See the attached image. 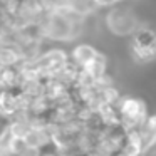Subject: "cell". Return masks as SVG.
I'll return each instance as SVG.
<instances>
[{
  "label": "cell",
  "mask_w": 156,
  "mask_h": 156,
  "mask_svg": "<svg viewBox=\"0 0 156 156\" xmlns=\"http://www.w3.org/2000/svg\"><path fill=\"white\" fill-rule=\"evenodd\" d=\"M102 19H104V25L108 32L118 39L129 37L136 30V27L143 22V19L139 17L138 10H136V5L129 4L128 0H121V2H116V4L106 7Z\"/></svg>",
  "instance_id": "obj_1"
},
{
  "label": "cell",
  "mask_w": 156,
  "mask_h": 156,
  "mask_svg": "<svg viewBox=\"0 0 156 156\" xmlns=\"http://www.w3.org/2000/svg\"><path fill=\"white\" fill-rule=\"evenodd\" d=\"M128 52L138 64H149L156 61V25L143 20L128 37Z\"/></svg>",
  "instance_id": "obj_2"
},
{
  "label": "cell",
  "mask_w": 156,
  "mask_h": 156,
  "mask_svg": "<svg viewBox=\"0 0 156 156\" xmlns=\"http://www.w3.org/2000/svg\"><path fill=\"white\" fill-rule=\"evenodd\" d=\"M118 108L121 114V124L126 131L138 129L149 116L148 102L134 94H122L118 101Z\"/></svg>",
  "instance_id": "obj_3"
},
{
  "label": "cell",
  "mask_w": 156,
  "mask_h": 156,
  "mask_svg": "<svg viewBox=\"0 0 156 156\" xmlns=\"http://www.w3.org/2000/svg\"><path fill=\"white\" fill-rule=\"evenodd\" d=\"M69 62H71L69 51L59 47V44H49L42 51V54L35 59L37 69L44 79H51L57 76L59 72H62L67 67Z\"/></svg>",
  "instance_id": "obj_4"
},
{
  "label": "cell",
  "mask_w": 156,
  "mask_h": 156,
  "mask_svg": "<svg viewBox=\"0 0 156 156\" xmlns=\"http://www.w3.org/2000/svg\"><path fill=\"white\" fill-rule=\"evenodd\" d=\"M99 52H101V49H98V45L89 42V41H77L69 49L71 62L79 66V67H84L86 64H89Z\"/></svg>",
  "instance_id": "obj_5"
},
{
  "label": "cell",
  "mask_w": 156,
  "mask_h": 156,
  "mask_svg": "<svg viewBox=\"0 0 156 156\" xmlns=\"http://www.w3.org/2000/svg\"><path fill=\"white\" fill-rule=\"evenodd\" d=\"M19 111H20V104H19L17 89H5L0 92V119L4 122L10 121Z\"/></svg>",
  "instance_id": "obj_6"
},
{
  "label": "cell",
  "mask_w": 156,
  "mask_h": 156,
  "mask_svg": "<svg viewBox=\"0 0 156 156\" xmlns=\"http://www.w3.org/2000/svg\"><path fill=\"white\" fill-rule=\"evenodd\" d=\"M144 144V154L156 153V112H149L146 121L138 128Z\"/></svg>",
  "instance_id": "obj_7"
},
{
  "label": "cell",
  "mask_w": 156,
  "mask_h": 156,
  "mask_svg": "<svg viewBox=\"0 0 156 156\" xmlns=\"http://www.w3.org/2000/svg\"><path fill=\"white\" fill-rule=\"evenodd\" d=\"M82 71H84L86 74H89L92 79H96V81H98L99 77H102V76H106L108 72H111L109 57L101 51L91 62H89V64H86L84 67H82Z\"/></svg>",
  "instance_id": "obj_8"
},
{
  "label": "cell",
  "mask_w": 156,
  "mask_h": 156,
  "mask_svg": "<svg viewBox=\"0 0 156 156\" xmlns=\"http://www.w3.org/2000/svg\"><path fill=\"white\" fill-rule=\"evenodd\" d=\"M121 154H126V156L144 154V144H143V138H141V134H139L138 129L128 131L126 144H124V148H122Z\"/></svg>",
  "instance_id": "obj_9"
},
{
  "label": "cell",
  "mask_w": 156,
  "mask_h": 156,
  "mask_svg": "<svg viewBox=\"0 0 156 156\" xmlns=\"http://www.w3.org/2000/svg\"><path fill=\"white\" fill-rule=\"evenodd\" d=\"M10 154H19V156H25V154H35L34 149L27 144L24 138H17L15 136L10 143Z\"/></svg>",
  "instance_id": "obj_10"
}]
</instances>
